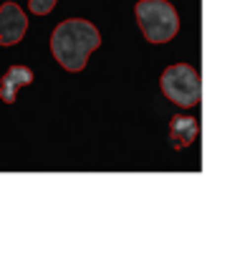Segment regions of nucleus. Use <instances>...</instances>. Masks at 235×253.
Returning <instances> with one entry per match:
<instances>
[{
    "label": "nucleus",
    "mask_w": 235,
    "mask_h": 253,
    "mask_svg": "<svg viewBox=\"0 0 235 253\" xmlns=\"http://www.w3.org/2000/svg\"><path fill=\"white\" fill-rule=\"evenodd\" d=\"M101 46V33L91 20L69 18L51 33V53L66 71L78 74L86 69L91 53Z\"/></svg>",
    "instance_id": "1"
},
{
    "label": "nucleus",
    "mask_w": 235,
    "mask_h": 253,
    "mask_svg": "<svg viewBox=\"0 0 235 253\" xmlns=\"http://www.w3.org/2000/svg\"><path fill=\"white\" fill-rule=\"evenodd\" d=\"M134 15L149 43H169L180 31V15L169 0H139L134 5Z\"/></svg>",
    "instance_id": "2"
},
{
    "label": "nucleus",
    "mask_w": 235,
    "mask_h": 253,
    "mask_svg": "<svg viewBox=\"0 0 235 253\" xmlns=\"http://www.w3.org/2000/svg\"><path fill=\"white\" fill-rule=\"evenodd\" d=\"M159 89L169 101L182 107V109L197 107L202 99L200 74L190 63H172V66H167L159 76Z\"/></svg>",
    "instance_id": "3"
},
{
    "label": "nucleus",
    "mask_w": 235,
    "mask_h": 253,
    "mask_svg": "<svg viewBox=\"0 0 235 253\" xmlns=\"http://www.w3.org/2000/svg\"><path fill=\"white\" fill-rule=\"evenodd\" d=\"M28 31V18L18 3L0 5V46H15Z\"/></svg>",
    "instance_id": "4"
},
{
    "label": "nucleus",
    "mask_w": 235,
    "mask_h": 253,
    "mask_svg": "<svg viewBox=\"0 0 235 253\" xmlns=\"http://www.w3.org/2000/svg\"><path fill=\"white\" fill-rule=\"evenodd\" d=\"M200 137V122L187 114H175L169 119V142L175 150H185Z\"/></svg>",
    "instance_id": "5"
},
{
    "label": "nucleus",
    "mask_w": 235,
    "mask_h": 253,
    "mask_svg": "<svg viewBox=\"0 0 235 253\" xmlns=\"http://www.w3.org/2000/svg\"><path fill=\"white\" fill-rule=\"evenodd\" d=\"M28 84H33V74L28 66H10L8 74L3 76V81H0V99L5 104H13L18 91L28 86Z\"/></svg>",
    "instance_id": "6"
},
{
    "label": "nucleus",
    "mask_w": 235,
    "mask_h": 253,
    "mask_svg": "<svg viewBox=\"0 0 235 253\" xmlns=\"http://www.w3.org/2000/svg\"><path fill=\"white\" fill-rule=\"evenodd\" d=\"M58 0H28V10L36 15H48L56 8Z\"/></svg>",
    "instance_id": "7"
}]
</instances>
